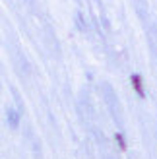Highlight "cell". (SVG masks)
<instances>
[{
    "mask_svg": "<svg viewBox=\"0 0 157 159\" xmlns=\"http://www.w3.org/2000/svg\"><path fill=\"white\" fill-rule=\"evenodd\" d=\"M101 93H103V99H105V103H107V107H109V111H111V115H112V120L118 124V128H122L124 116H122V109H120V103H118V97L114 93V89L109 83H103L101 85Z\"/></svg>",
    "mask_w": 157,
    "mask_h": 159,
    "instance_id": "cell-1",
    "label": "cell"
},
{
    "mask_svg": "<svg viewBox=\"0 0 157 159\" xmlns=\"http://www.w3.org/2000/svg\"><path fill=\"white\" fill-rule=\"evenodd\" d=\"M134 8H136V14L138 18L144 21V25L147 27V21H151V16H149V6L145 0H134Z\"/></svg>",
    "mask_w": 157,
    "mask_h": 159,
    "instance_id": "cell-2",
    "label": "cell"
},
{
    "mask_svg": "<svg viewBox=\"0 0 157 159\" xmlns=\"http://www.w3.org/2000/svg\"><path fill=\"white\" fill-rule=\"evenodd\" d=\"M147 45H149L151 52L157 56V23L153 21L147 25Z\"/></svg>",
    "mask_w": 157,
    "mask_h": 159,
    "instance_id": "cell-3",
    "label": "cell"
},
{
    "mask_svg": "<svg viewBox=\"0 0 157 159\" xmlns=\"http://www.w3.org/2000/svg\"><path fill=\"white\" fill-rule=\"evenodd\" d=\"M16 64H18V68H20L21 72H29V64H27V60H25V56H23V54H21L20 51L16 52Z\"/></svg>",
    "mask_w": 157,
    "mask_h": 159,
    "instance_id": "cell-4",
    "label": "cell"
},
{
    "mask_svg": "<svg viewBox=\"0 0 157 159\" xmlns=\"http://www.w3.org/2000/svg\"><path fill=\"white\" fill-rule=\"evenodd\" d=\"M132 85H134V89L138 91L140 97H145V91H144V87H142V78L138 76V74H132Z\"/></svg>",
    "mask_w": 157,
    "mask_h": 159,
    "instance_id": "cell-5",
    "label": "cell"
},
{
    "mask_svg": "<svg viewBox=\"0 0 157 159\" xmlns=\"http://www.w3.org/2000/svg\"><path fill=\"white\" fill-rule=\"evenodd\" d=\"M8 122H10L12 128H18V124H20V115L14 109H8Z\"/></svg>",
    "mask_w": 157,
    "mask_h": 159,
    "instance_id": "cell-6",
    "label": "cell"
},
{
    "mask_svg": "<svg viewBox=\"0 0 157 159\" xmlns=\"http://www.w3.org/2000/svg\"><path fill=\"white\" fill-rule=\"evenodd\" d=\"M117 142L120 144V147H122V149L126 147V144H124V138H122V134H117Z\"/></svg>",
    "mask_w": 157,
    "mask_h": 159,
    "instance_id": "cell-7",
    "label": "cell"
}]
</instances>
